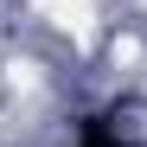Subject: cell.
I'll return each instance as SVG.
<instances>
[{
    "instance_id": "6da1fadb",
    "label": "cell",
    "mask_w": 147,
    "mask_h": 147,
    "mask_svg": "<svg viewBox=\"0 0 147 147\" xmlns=\"http://www.w3.org/2000/svg\"><path fill=\"white\" fill-rule=\"evenodd\" d=\"M77 147H121V134L109 128V121H83V141Z\"/></svg>"
}]
</instances>
